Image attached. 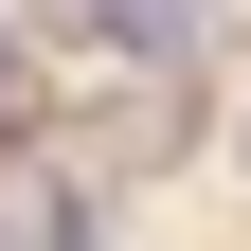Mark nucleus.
Segmentation results:
<instances>
[{"instance_id":"obj_1","label":"nucleus","mask_w":251,"mask_h":251,"mask_svg":"<svg viewBox=\"0 0 251 251\" xmlns=\"http://www.w3.org/2000/svg\"><path fill=\"white\" fill-rule=\"evenodd\" d=\"M0 126H18V36H0Z\"/></svg>"}]
</instances>
